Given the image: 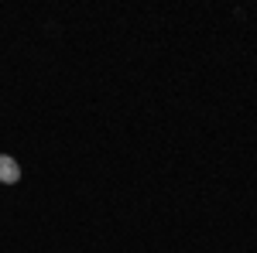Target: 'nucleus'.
I'll use <instances>...</instances> for the list:
<instances>
[{"instance_id":"f257e3e1","label":"nucleus","mask_w":257,"mask_h":253,"mask_svg":"<svg viewBox=\"0 0 257 253\" xmlns=\"http://www.w3.org/2000/svg\"><path fill=\"white\" fill-rule=\"evenodd\" d=\"M0 181L4 185H18L21 181V164L11 154H0Z\"/></svg>"}]
</instances>
